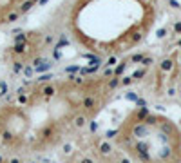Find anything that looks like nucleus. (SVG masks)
I'll return each mask as SVG.
<instances>
[{"instance_id":"f03ea898","label":"nucleus","mask_w":181,"mask_h":163,"mask_svg":"<svg viewBox=\"0 0 181 163\" xmlns=\"http://www.w3.org/2000/svg\"><path fill=\"white\" fill-rule=\"evenodd\" d=\"M156 18V0H62L45 22L83 56L118 63L138 54Z\"/></svg>"},{"instance_id":"7ed1b4c3","label":"nucleus","mask_w":181,"mask_h":163,"mask_svg":"<svg viewBox=\"0 0 181 163\" xmlns=\"http://www.w3.org/2000/svg\"><path fill=\"white\" fill-rule=\"evenodd\" d=\"M114 123L102 114L87 130L67 141L56 158L60 163H170L176 147L165 143L179 138L176 125L152 112L143 100L134 103Z\"/></svg>"},{"instance_id":"423d86ee","label":"nucleus","mask_w":181,"mask_h":163,"mask_svg":"<svg viewBox=\"0 0 181 163\" xmlns=\"http://www.w3.org/2000/svg\"><path fill=\"white\" fill-rule=\"evenodd\" d=\"M0 83H2V82H0ZM2 93H6V91L2 89V87H0V96H2Z\"/></svg>"},{"instance_id":"39448f33","label":"nucleus","mask_w":181,"mask_h":163,"mask_svg":"<svg viewBox=\"0 0 181 163\" xmlns=\"http://www.w3.org/2000/svg\"><path fill=\"white\" fill-rule=\"evenodd\" d=\"M0 163H40V161L35 158H16V156L0 154Z\"/></svg>"},{"instance_id":"f257e3e1","label":"nucleus","mask_w":181,"mask_h":163,"mask_svg":"<svg viewBox=\"0 0 181 163\" xmlns=\"http://www.w3.org/2000/svg\"><path fill=\"white\" fill-rule=\"evenodd\" d=\"M127 89L125 60L107 69L26 78L0 96V154L40 158L87 130Z\"/></svg>"},{"instance_id":"20e7f679","label":"nucleus","mask_w":181,"mask_h":163,"mask_svg":"<svg viewBox=\"0 0 181 163\" xmlns=\"http://www.w3.org/2000/svg\"><path fill=\"white\" fill-rule=\"evenodd\" d=\"M42 4V0H0V31L24 20Z\"/></svg>"}]
</instances>
